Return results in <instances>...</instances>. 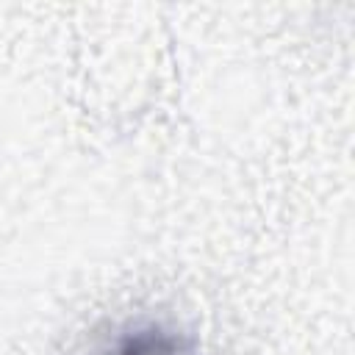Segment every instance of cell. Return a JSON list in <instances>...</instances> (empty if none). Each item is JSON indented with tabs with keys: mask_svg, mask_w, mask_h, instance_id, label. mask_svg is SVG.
<instances>
[{
	"mask_svg": "<svg viewBox=\"0 0 355 355\" xmlns=\"http://www.w3.org/2000/svg\"><path fill=\"white\" fill-rule=\"evenodd\" d=\"M105 355H189V344L178 330L161 322H144L122 333Z\"/></svg>",
	"mask_w": 355,
	"mask_h": 355,
	"instance_id": "cell-1",
	"label": "cell"
}]
</instances>
